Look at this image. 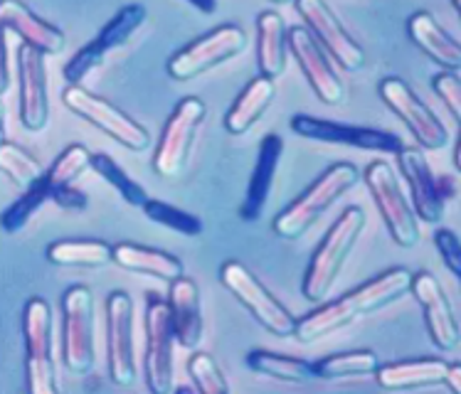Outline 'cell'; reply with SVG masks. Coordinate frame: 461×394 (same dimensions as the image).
Masks as SVG:
<instances>
[{
    "label": "cell",
    "mask_w": 461,
    "mask_h": 394,
    "mask_svg": "<svg viewBox=\"0 0 461 394\" xmlns=\"http://www.w3.org/2000/svg\"><path fill=\"white\" fill-rule=\"evenodd\" d=\"M410 283H412V273L407 269H402V266L387 269L385 273L375 276L373 282L363 283L356 291L346 293L343 299L326 303L319 310L309 313L306 318L296 320L294 336L302 343H316L333 330L350 326L360 316L373 313V310L397 300L402 293L410 291Z\"/></svg>",
    "instance_id": "1"
},
{
    "label": "cell",
    "mask_w": 461,
    "mask_h": 394,
    "mask_svg": "<svg viewBox=\"0 0 461 394\" xmlns=\"http://www.w3.org/2000/svg\"><path fill=\"white\" fill-rule=\"evenodd\" d=\"M366 225V212L360 207H348L333 222L329 235L323 237V242H321L313 259H311L309 272L303 276V296L306 299L313 300V303L326 300L330 289L339 282L340 269H343V264L348 262L350 252L358 242V237L363 235Z\"/></svg>",
    "instance_id": "2"
},
{
    "label": "cell",
    "mask_w": 461,
    "mask_h": 394,
    "mask_svg": "<svg viewBox=\"0 0 461 394\" xmlns=\"http://www.w3.org/2000/svg\"><path fill=\"white\" fill-rule=\"evenodd\" d=\"M358 180L360 173L353 163H336V166H330L296 202H292L284 212H279V217L274 219V232L284 237V239H299Z\"/></svg>",
    "instance_id": "3"
},
{
    "label": "cell",
    "mask_w": 461,
    "mask_h": 394,
    "mask_svg": "<svg viewBox=\"0 0 461 394\" xmlns=\"http://www.w3.org/2000/svg\"><path fill=\"white\" fill-rule=\"evenodd\" d=\"M62 350L65 365L75 375L92 372L96 360L95 296L86 286L67 289L62 299Z\"/></svg>",
    "instance_id": "4"
},
{
    "label": "cell",
    "mask_w": 461,
    "mask_h": 394,
    "mask_svg": "<svg viewBox=\"0 0 461 394\" xmlns=\"http://www.w3.org/2000/svg\"><path fill=\"white\" fill-rule=\"evenodd\" d=\"M366 185L370 188V195L375 200L393 242L402 249L417 246L420 225H417L412 205L407 202L405 193H402L395 170L390 168L385 160H373L366 170Z\"/></svg>",
    "instance_id": "5"
},
{
    "label": "cell",
    "mask_w": 461,
    "mask_h": 394,
    "mask_svg": "<svg viewBox=\"0 0 461 394\" xmlns=\"http://www.w3.org/2000/svg\"><path fill=\"white\" fill-rule=\"evenodd\" d=\"M25 336V370L28 390L32 394H55L57 375L52 360V313L42 299L28 300L23 313Z\"/></svg>",
    "instance_id": "6"
},
{
    "label": "cell",
    "mask_w": 461,
    "mask_h": 394,
    "mask_svg": "<svg viewBox=\"0 0 461 394\" xmlns=\"http://www.w3.org/2000/svg\"><path fill=\"white\" fill-rule=\"evenodd\" d=\"M146 330V353H143V372L146 385L153 394H168L173 390V320H170L168 300L158 293L149 296V309L143 318Z\"/></svg>",
    "instance_id": "7"
},
{
    "label": "cell",
    "mask_w": 461,
    "mask_h": 394,
    "mask_svg": "<svg viewBox=\"0 0 461 394\" xmlns=\"http://www.w3.org/2000/svg\"><path fill=\"white\" fill-rule=\"evenodd\" d=\"M220 282L272 336H279V338L294 336L296 318L264 289L262 283L257 282V276L247 269L245 264L227 262L220 269Z\"/></svg>",
    "instance_id": "8"
},
{
    "label": "cell",
    "mask_w": 461,
    "mask_h": 394,
    "mask_svg": "<svg viewBox=\"0 0 461 394\" xmlns=\"http://www.w3.org/2000/svg\"><path fill=\"white\" fill-rule=\"evenodd\" d=\"M205 103L200 102L198 96H188L176 106V112L170 113L168 123L160 136L158 150L153 158V170L160 178H176L183 173L185 163H188L190 148L195 141L200 123L205 119Z\"/></svg>",
    "instance_id": "9"
},
{
    "label": "cell",
    "mask_w": 461,
    "mask_h": 394,
    "mask_svg": "<svg viewBox=\"0 0 461 394\" xmlns=\"http://www.w3.org/2000/svg\"><path fill=\"white\" fill-rule=\"evenodd\" d=\"M62 102L72 113L82 116L86 121L96 126L99 131H104L109 139L119 141L122 146L131 150H146L149 148V131L139 126V123L129 119L126 113L119 112L113 103L104 102L99 96L89 94L86 89L79 85H69L62 92Z\"/></svg>",
    "instance_id": "10"
},
{
    "label": "cell",
    "mask_w": 461,
    "mask_h": 394,
    "mask_svg": "<svg viewBox=\"0 0 461 394\" xmlns=\"http://www.w3.org/2000/svg\"><path fill=\"white\" fill-rule=\"evenodd\" d=\"M402 175L410 183L414 212L422 222H439L447 210V202L456 195V180L452 175H434L429 163L417 148H400L397 153Z\"/></svg>",
    "instance_id": "11"
},
{
    "label": "cell",
    "mask_w": 461,
    "mask_h": 394,
    "mask_svg": "<svg viewBox=\"0 0 461 394\" xmlns=\"http://www.w3.org/2000/svg\"><path fill=\"white\" fill-rule=\"evenodd\" d=\"M106 347L109 377L113 385L131 387L136 382V347H133V300L129 293L113 291L106 299Z\"/></svg>",
    "instance_id": "12"
},
{
    "label": "cell",
    "mask_w": 461,
    "mask_h": 394,
    "mask_svg": "<svg viewBox=\"0 0 461 394\" xmlns=\"http://www.w3.org/2000/svg\"><path fill=\"white\" fill-rule=\"evenodd\" d=\"M247 48L245 30L237 25H222L212 30L205 38L195 40L193 45L180 49L168 62V75L178 82H188L212 67L222 65L230 57L240 55Z\"/></svg>",
    "instance_id": "13"
},
{
    "label": "cell",
    "mask_w": 461,
    "mask_h": 394,
    "mask_svg": "<svg viewBox=\"0 0 461 394\" xmlns=\"http://www.w3.org/2000/svg\"><path fill=\"white\" fill-rule=\"evenodd\" d=\"M149 18V13L139 3H131L122 8L112 20L109 25L99 32L95 38V42H89L86 48H82L77 52L65 67V76L69 85H79V79H85L95 67H99L104 62V57L113 52L116 48H123L136 30L141 28L143 22Z\"/></svg>",
    "instance_id": "14"
},
{
    "label": "cell",
    "mask_w": 461,
    "mask_h": 394,
    "mask_svg": "<svg viewBox=\"0 0 461 394\" xmlns=\"http://www.w3.org/2000/svg\"><path fill=\"white\" fill-rule=\"evenodd\" d=\"M380 96L383 102L393 109V112L407 123V129L412 131V136L417 139V143L422 148L439 150L449 143V131L437 116L432 113V109L414 94L412 89L397 79V76H390L380 85Z\"/></svg>",
    "instance_id": "15"
},
{
    "label": "cell",
    "mask_w": 461,
    "mask_h": 394,
    "mask_svg": "<svg viewBox=\"0 0 461 394\" xmlns=\"http://www.w3.org/2000/svg\"><path fill=\"white\" fill-rule=\"evenodd\" d=\"M292 131L321 143H339V146H353V148L377 150V153H400L402 141L400 136L380 129H367V126H348V123L323 121L316 116H294Z\"/></svg>",
    "instance_id": "16"
},
{
    "label": "cell",
    "mask_w": 461,
    "mask_h": 394,
    "mask_svg": "<svg viewBox=\"0 0 461 394\" xmlns=\"http://www.w3.org/2000/svg\"><path fill=\"white\" fill-rule=\"evenodd\" d=\"M299 15L306 20L309 32L319 40V45L329 52L343 69L358 72L366 65V52L356 40L343 30L333 10L323 0H296Z\"/></svg>",
    "instance_id": "17"
},
{
    "label": "cell",
    "mask_w": 461,
    "mask_h": 394,
    "mask_svg": "<svg viewBox=\"0 0 461 394\" xmlns=\"http://www.w3.org/2000/svg\"><path fill=\"white\" fill-rule=\"evenodd\" d=\"M286 45L292 49V55L299 59L303 75L313 86V92L319 94V99L329 106H339L346 99V86L343 79L336 72V67L330 65L329 55L323 52L319 45V40L313 38L309 28H296L286 30Z\"/></svg>",
    "instance_id": "18"
},
{
    "label": "cell",
    "mask_w": 461,
    "mask_h": 394,
    "mask_svg": "<svg viewBox=\"0 0 461 394\" xmlns=\"http://www.w3.org/2000/svg\"><path fill=\"white\" fill-rule=\"evenodd\" d=\"M30 45H20L18 76H20V121L28 131H42L50 121L48 72L45 59Z\"/></svg>",
    "instance_id": "19"
},
{
    "label": "cell",
    "mask_w": 461,
    "mask_h": 394,
    "mask_svg": "<svg viewBox=\"0 0 461 394\" xmlns=\"http://www.w3.org/2000/svg\"><path fill=\"white\" fill-rule=\"evenodd\" d=\"M410 291L414 293V299L420 300V306L424 310V320H427V330L432 336V343L439 350H456L459 347V323L454 316V309L447 293H444L442 283L437 282V276L429 272L412 273V283Z\"/></svg>",
    "instance_id": "20"
},
{
    "label": "cell",
    "mask_w": 461,
    "mask_h": 394,
    "mask_svg": "<svg viewBox=\"0 0 461 394\" xmlns=\"http://www.w3.org/2000/svg\"><path fill=\"white\" fill-rule=\"evenodd\" d=\"M168 309L176 343H180L185 350H195L203 340V333H205L200 291L195 282H190L185 276H178L176 282H170Z\"/></svg>",
    "instance_id": "21"
},
{
    "label": "cell",
    "mask_w": 461,
    "mask_h": 394,
    "mask_svg": "<svg viewBox=\"0 0 461 394\" xmlns=\"http://www.w3.org/2000/svg\"><path fill=\"white\" fill-rule=\"evenodd\" d=\"M0 22L3 28L13 30L25 45L35 48L42 55H59L67 45L65 35L59 30L40 20L20 0H0Z\"/></svg>",
    "instance_id": "22"
},
{
    "label": "cell",
    "mask_w": 461,
    "mask_h": 394,
    "mask_svg": "<svg viewBox=\"0 0 461 394\" xmlns=\"http://www.w3.org/2000/svg\"><path fill=\"white\" fill-rule=\"evenodd\" d=\"M282 153L284 141L276 133H269L262 141V146H259V158H257V166L252 170V180H249V188H247L245 205L240 210V215L247 222H255L257 217L262 215L264 205H267V200L272 195L274 175H276V168H279Z\"/></svg>",
    "instance_id": "23"
},
{
    "label": "cell",
    "mask_w": 461,
    "mask_h": 394,
    "mask_svg": "<svg viewBox=\"0 0 461 394\" xmlns=\"http://www.w3.org/2000/svg\"><path fill=\"white\" fill-rule=\"evenodd\" d=\"M407 32H410L414 45L422 49L432 62L442 65L444 69H454V72L459 69L461 48L456 45V40L434 20L432 13H424V10L414 13L407 22Z\"/></svg>",
    "instance_id": "24"
},
{
    "label": "cell",
    "mask_w": 461,
    "mask_h": 394,
    "mask_svg": "<svg viewBox=\"0 0 461 394\" xmlns=\"http://www.w3.org/2000/svg\"><path fill=\"white\" fill-rule=\"evenodd\" d=\"M286 25L274 10H264L257 18V57L259 72L267 79H276L286 69Z\"/></svg>",
    "instance_id": "25"
},
{
    "label": "cell",
    "mask_w": 461,
    "mask_h": 394,
    "mask_svg": "<svg viewBox=\"0 0 461 394\" xmlns=\"http://www.w3.org/2000/svg\"><path fill=\"white\" fill-rule=\"evenodd\" d=\"M449 365L444 360H410L395 365L377 367V385L390 392L397 390H414V387L444 385Z\"/></svg>",
    "instance_id": "26"
},
{
    "label": "cell",
    "mask_w": 461,
    "mask_h": 394,
    "mask_svg": "<svg viewBox=\"0 0 461 394\" xmlns=\"http://www.w3.org/2000/svg\"><path fill=\"white\" fill-rule=\"evenodd\" d=\"M112 262L119 264L122 269L133 273H146L160 282H176L183 276V264L158 249H149V246L139 245H116L112 246Z\"/></svg>",
    "instance_id": "27"
},
{
    "label": "cell",
    "mask_w": 461,
    "mask_h": 394,
    "mask_svg": "<svg viewBox=\"0 0 461 394\" xmlns=\"http://www.w3.org/2000/svg\"><path fill=\"white\" fill-rule=\"evenodd\" d=\"M274 94H276L274 79H267V76L252 79L245 92L237 96L235 106L225 116L227 131L232 136H242V133L249 131L262 119V113L269 109Z\"/></svg>",
    "instance_id": "28"
},
{
    "label": "cell",
    "mask_w": 461,
    "mask_h": 394,
    "mask_svg": "<svg viewBox=\"0 0 461 394\" xmlns=\"http://www.w3.org/2000/svg\"><path fill=\"white\" fill-rule=\"evenodd\" d=\"M247 365H249V370H255L257 375L272 377V380L289 382V385H302V382L316 380L313 363L299 360V357L279 355V353H269V350H252L247 355Z\"/></svg>",
    "instance_id": "29"
},
{
    "label": "cell",
    "mask_w": 461,
    "mask_h": 394,
    "mask_svg": "<svg viewBox=\"0 0 461 394\" xmlns=\"http://www.w3.org/2000/svg\"><path fill=\"white\" fill-rule=\"evenodd\" d=\"M48 259L57 266H85V269H102L112 264V246L96 239H69L55 242L48 249Z\"/></svg>",
    "instance_id": "30"
},
{
    "label": "cell",
    "mask_w": 461,
    "mask_h": 394,
    "mask_svg": "<svg viewBox=\"0 0 461 394\" xmlns=\"http://www.w3.org/2000/svg\"><path fill=\"white\" fill-rule=\"evenodd\" d=\"M380 360L373 350H353V353H336L313 363V372L319 380H340V377L373 375Z\"/></svg>",
    "instance_id": "31"
},
{
    "label": "cell",
    "mask_w": 461,
    "mask_h": 394,
    "mask_svg": "<svg viewBox=\"0 0 461 394\" xmlns=\"http://www.w3.org/2000/svg\"><path fill=\"white\" fill-rule=\"evenodd\" d=\"M50 197H52V185H50V180L42 175L35 185H30L28 190H23V195L0 215V227H3L5 232H10V235H15V232H20L23 227L28 225L30 219H32V215L48 202Z\"/></svg>",
    "instance_id": "32"
},
{
    "label": "cell",
    "mask_w": 461,
    "mask_h": 394,
    "mask_svg": "<svg viewBox=\"0 0 461 394\" xmlns=\"http://www.w3.org/2000/svg\"><path fill=\"white\" fill-rule=\"evenodd\" d=\"M0 173H5L20 190H28L45 175V168L40 160L30 156L28 150L5 141L0 143Z\"/></svg>",
    "instance_id": "33"
},
{
    "label": "cell",
    "mask_w": 461,
    "mask_h": 394,
    "mask_svg": "<svg viewBox=\"0 0 461 394\" xmlns=\"http://www.w3.org/2000/svg\"><path fill=\"white\" fill-rule=\"evenodd\" d=\"M89 166L102 175L109 185H113L116 188V193L129 202V205L133 207H143V202L149 200V195H146V190L136 183V180L126 173V170L116 163L113 158H109L106 153H96V156H92V160H89Z\"/></svg>",
    "instance_id": "34"
},
{
    "label": "cell",
    "mask_w": 461,
    "mask_h": 394,
    "mask_svg": "<svg viewBox=\"0 0 461 394\" xmlns=\"http://www.w3.org/2000/svg\"><path fill=\"white\" fill-rule=\"evenodd\" d=\"M146 217L156 222V225H163L173 229V232H178V235L185 237H198L203 232V222H200V217L190 215L185 210H178V207L168 205V202H160V200H146L141 207Z\"/></svg>",
    "instance_id": "35"
},
{
    "label": "cell",
    "mask_w": 461,
    "mask_h": 394,
    "mask_svg": "<svg viewBox=\"0 0 461 394\" xmlns=\"http://www.w3.org/2000/svg\"><path fill=\"white\" fill-rule=\"evenodd\" d=\"M89 150L85 146H69V148L55 160V166L45 173V178L50 180V185H72L89 166Z\"/></svg>",
    "instance_id": "36"
},
{
    "label": "cell",
    "mask_w": 461,
    "mask_h": 394,
    "mask_svg": "<svg viewBox=\"0 0 461 394\" xmlns=\"http://www.w3.org/2000/svg\"><path fill=\"white\" fill-rule=\"evenodd\" d=\"M188 372L193 377V382L203 394H227L230 387H227L225 375L220 372V367L212 357L207 353H195L190 357Z\"/></svg>",
    "instance_id": "37"
},
{
    "label": "cell",
    "mask_w": 461,
    "mask_h": 394,
    "mask_svg": "<svg viewBox=\"0 0 461 394\" xmlns=\"http://www.w3.org/2000/svg\"><path fill=\"white\" fill-rule=\"evenodd\" d=\"M434 92L439 94V99L444 102V106L449 109L454 119L459 121L461 119V82H459V75L454 72V69H447L442 75L434 76Z\"/></svg>",
    "instance_id": "38"
},
{
    "label": "cell",
    "mask_w": 461,
    "mask_h": 394,
    "mask_svg": "<svg viewBox=\"0 0 461 394\" xmlns=\"http://www.w3.org/2000/svg\"><path fill=\"white\" fill-rule=\"evenodd\" d=\"M434 245L442 254V262L447 264V269L454 273V276H461V246L459 237L454 235L452 229H437L434 232Z\"/></svg>",
    "instance_id": "39"
},
{
    "label": "cell",
    "mask_w": 461,
    "mask_h": 394,
    "mask_svg": "<svg viewBox=\"0 0 461 394\" xmlns=\"http://www.w3.org/2000/svg\"><path fill=\"white\" fill-rule=\"evenodd\" d=\"M59 207H67V210H85L86 207V195L79 193L72 185H52V197Z\"/></svg>",
    "instance_id": "40"
},
{
    "label": "cell",
    "mask_w": 461,
    "mask_h": 394,
    "mask_svg": "<svg viewBox=\"0 0 461 394\" xmlns=\"http://www.w3.org/2000/svg\"><path fill=\"white\" fill-rule=\"evenodd\" d=\"M8 45H5V28L0 22V94L8 89Z\"/></svg>",
    "instance_id": "41"
},
{
    "label": "cell",
    "mask_w": 461,
    "mask_h": 394,
    "mask_svg": "<svg viewBox=\"0 0 461 394\" xmlns=\"http://www.w3.org/2000/svg\"><path fill=\"white\" fill-rule=\"evenodd\" d=\"M444 385L449 387L454 394H461V365H449L447 377H444Z\"/></svg>",
    "instance_id": "42"
},
{
    "label": "cell",
    "mask_w": 461,
    "mask_h": 394,
    "mask_svg": "<svg viewBox=\"0 0 461 394\" xmlns=\"http://www.w3.org/2000/svg\"><path fill=\"white\" fill-rule=\"evenodd\" d=\"M190 5H195L198 10H203V13H215L217 3L215 0H188Z\"/></svg>",
    "instance_id": "43"
},
{
    "label": "cell",
    "mask_w": 461,
    "mask_h": 394,
    "mask_svg": "<svg viewBox=\"0 0 461 394\" xmlns=\"http://www.w3.org/2000/svg\"><path fill=\"white\" fill-rule=\"evenodd\" d=\"M8 141V126H5V106L0 102V143Z\"/></svg>",
    "instance_id": "44"
},
{
    "label": "cell",
    "mask_w": 461,
    "mask_h": 394,
    "mask_svg": "<svg viewBox=\"0 0 461 394\" xmlns=\"http://www.w3.org/2000/svg\"><path fill=\"white\" fill-rule=\"evenodd\" d=\"M452 5H454V8H456V10H459V8H461V0H452Z\"/></svg>",
    "instance_id": "45"
},
{
    "label": "cell",
    "mask_w": 461,
    "mask_h": 394,
    "mask_svg": "<svg viewBox=\"0 0 461 394\" xmlns=\"http://www.w3.org/2000/svg\"><path fill=\"white\" fill-rule=\"evenodd\" d=\"M272 3H289V0H272Z\"/></svg>",
    "instance_id": "46"
}]
</instances>
